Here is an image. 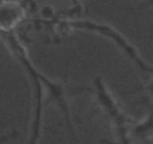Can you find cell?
Masks as SVG:
<instances>
[{
    "label": "cell",
    "instance_id": "2",
    "mask_svg": "<svg viewBox=\"0 0 153 144\" xmlns=\"http://www.w3.org/2000/svg\"><path fill=\"white\" fill-rule=\"evenodd\" d=\"M68 24H71L72 27H76V29H90V30H95V32H101V33H104L107 38H110L113 42H116L143 71H146L147 74L150 72V66L143 60V57H140L138 56V53L135 51V48L122 36V35H119L114 29H111L110 26H105V24H99V23H92V21H71V23H68Z\"/></svg>",
    "mask_w": 153,
    "mask_h": 144
},
{
    "label": "cell",
    "instance_id": "3",
    "mask_svg": "<svg viewBox=\"0 0 153 144\" xmlns=\"http://www.w3.org/2000/svg\"><path fill=\"white\" fill-rule=\"evenodd\" d=\"M23 18V9L20 3L6 2L0 5V32H11Z\"/></svg>",
    "mask_w": 153,
    "mask_h": 144
},
{
    "label": "cell",
    "instance_id": "1",
    "mask_svg": "<svg viewBox=\"0 0 153 144\" xmlns=\"http://www.w3.org/2000/svg\"><path fill=\"white\" fill-rule=\"evenodd\" d=\"M2 38L8 42V47L11 48V51L18 57L20 63L24 65V68L27 69V75L30 77V80L33 81L35 87H36V101H35V113L32 117V125H30V132H29V143L27 144H38L39 138H41V128H42V108H44V102H42V83H41V74L32 66V63L29 62L26 51L23 48V45L20 44V41L15 38V33L11 32H0Z\"/></svg>",
    "mask_w": 153,
    "mask_h": 144
}]
</instances>
